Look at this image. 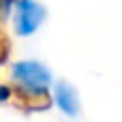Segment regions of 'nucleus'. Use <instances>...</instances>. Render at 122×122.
I'll return each mask as SVG.
<instances>
[{"label":"nucleus","mask_w":122,"mask_h":122,"mask_svg":"<svg viewBox=\"0 0 122 122\" xmlns=\"http://www.w3.org/2000/svg\"><path fill=\"white\" fill-rule=\"evenodd\" d=\"M13 77H15V81L21 84V88H26L30 92H45L51 84L49 71L34 60L17 62L13 66Z\"/></svg>","instance_id":"obj_1"},{"label":"nucleus","mask_w":122,"mask_h":122,"mask_svg":"<svg viewBox=\"0 0 122 122\" xmlns=\"http://www.w3.org/2000/svg\"><path fill=\"white\" fill-rule=\"evenodd\" d=\"M54 97H56L58 107H60L64 114L75 116V114L79 112V101H77V94H75V90H73L71 86H66V84H58L56 90H54Z\"/></svg>","instance_id":"obj_3"},{"label":"nucleus","mask_w":122,"mask_h":122,"mask_svg":"<svg viewBox=\"0 0 122 122\" xmlns=\"http://www.w3.org/2000/svg\"><path fill=\"white\" fill-rule=\"evenodd\" d=\"M9 97V88H0V101H4Z\"/></svg>","instance_id":"obj_4"},{"label":"nucleus","mask_w":122,"mask_h":122,"mask_svg":"<svg viewBox=\"0 0 122 122\" xmlns=\"http://www.w3.org/2000/svg\"><path fill=\"white\" fill-rule=\"evenodd\" d=\"M45 19V9L34 0H17L15 2V30L21 36H28L39 30Z\"/></svg>","instance_id":"obj_2"}]
</instances>
